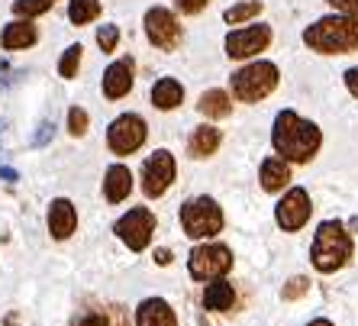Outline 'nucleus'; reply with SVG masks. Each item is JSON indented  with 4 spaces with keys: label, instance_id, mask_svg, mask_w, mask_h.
Here are the masks:
<instances>
[{
    "label": "nucleus",
    "instance_id": "f257e3e1",
    "mask_svg": "<svg viewBox=\"0 0 358 326\" xmlns=\"http://www.w3.org/2000/svg\"><path fill=\"white\" fill-rule=\"evenodd\" d=\"M271 146L281 155L284 162H310L323 146V133H320L317 123L303 120L294 110H281L275 117V126H271Z\"/></svg>",
    "mask_w": 358,
    "mask_h": 326
},
{
    "label": "nucleus",
    "instance_id": "f03ea898",
    "mask_svg": "<svg viewBox=\"0 0 358 326\" xmlns=\"http://www.w3.org/2000/svg\"><path fill=\"white\" fill-rule=\"evenodd\" d=\"M303 42L320 55H345L358 49V17L333 13L303 29Z\"/></svg>",
    "mask_w": 358,
    "mask_h": 326
},
{
    "label": "nucleus",
    "instance_id": "7ed1b4c3",
    "mask_svg": "<svg viewBox=\"0 0 358 326\" xmlns=\"http://www.w3.org/2000/svg\"><path fill=\"white\" fill-rule=\"evenodd\" d=\"M352 259V236L345 233V226L339 220H326L317 226V236H313V246H310V262L317 271L329 275V271H339L345 262Z\"/></svg>",
    "mask_w": 358,
    "mask_h": 326
},
{
    "label": "nucleus",
    "instance_id": "20e7f679",
    "mask_svg": "<svg viewBox=\"0 0 358 326\" xmlns=\"http://www.w3.org/2000/svg\"><path fill=\"white\" fill-rule=\"evenodd\" d=\"M278 81H281L278 65H275V62H262V59L259 62H249V65L239 68V71H233V78H229L236 101H242V104L265 101L268 94L278 87Z\"/></svg>",
    "mask_w": 358,
    "mask_h": 326
},
{
    "label": "nucleus",
    "instance_id": "39448f33",
    "mask_svg": "<svg viewBox=\"0 0 358 326\" xmlns=\"http://www.w3.org/2000/svg\"><path fill=\"white\" fill-rule=\"evenodd\" d=\"M181 226L191 239H210L223 229V210L213 197H194L181 207Z\"/></svg>",
    "mask_w": 358,
    "mask_h": 326
},
{
    "label": "nucleus",
    "instance_id": "423d86ee",
    "mask_svg": "<svg viewBox=\"0 0 358 326\" xmlns=\"http://www.w3.org/2000/svg\"><path fill=\"white\" fill-rule=\"evenodd\" d=\"M145 136H149V126L139 113H123L110 123L107 129V146L110 152H117V155H133L136 149H142L145 143Z\"/></svg>",
    "mask_w": 358,
    "mask_h": 326
},
{
    "label": "nucleus",
    "instance_id": "0eeeda50",
    "mask_svg": "<svg viewBox=\"0 0 358 326\" xmlns=\"http://www.w3.org/2000/svg\"><path fill=\"white\" fill-rule=\"evenodd\" d=\"M229 268H233V252L220 243L197 246V249L191 252V259H187V271H191V278H197V281H213V278L226 275Z\"/></svg>",
    "mask_w": 358,
    "mask_h": 326
},
{
    "label": "nucleus",
    "instance_id": "6e6552de",
    "mask_svg": "<svg viewBox=\"0 0 358 326\" xmlns=\"http://www.w3.org/2000/svg\"><path fill=\"white\" fill-rule=\"evenodd\" d=\"M268 45H271V26H265V23L242 26V29H233V33L226 36V55L236 62L255 59Z\"/></svg>",
    "mask_w": 358,
    "mask_h": 326
},
{
    "label": "nucleus",
    "instance_id": "1a4fd4ad",
    "mask_svg": "<svg viewBox=\"0 0 358 326\" xmlns=\"http://www.w3.org/2000/svg\"><path fill=\"white\" fill-rule=\"evenodd\" d=\"M145 36H149V42L155 45V49L162 52H175L178 45H181V23L175 20V13L168 7H152L145 10Z\"/></svg>",
    "mask_w": 358,
    "mask_h": 326
},
{
    "label": "nucleus",
    "instance_id": "9d476101",
    "mask_svg": "<svg viewBox=\"0 0 358 326\" xmlns=\"http://www.w3.org/2000/svg\"><path fill=\"white\" fill-rule=\"evenodd\" d=\"M113 233H117L133 252H142L145 246L152 243V233H155V217H152V210H145V207H133L129 213H123V217L117 220Z\"/></svg>",
    "mask_w": 358,
    "mask_h": 326
},
{
    "label": "nucleus",
    "instance_id": "9b49d317",
    "mask_svg": "<svg viewBox=\"0 0 358 326\" xmlns=\"http://www.w3.org/2000/svg\"><path fill=\"white\" fill-rule=\"evenodd\" d=\"M175 155L168 149H159L152 152L149 159H145V165H142V191H145V197H162V194L171 187V181H175Z\"/></svg>",
    "mask_w": 358,
    "mask_h": 326
},
{
    "label": "nucleus",
    "instance_id": "f8f14e48",
    "mask_svg": "<svg viewBox=\"0 0 358 326\" xmlns=\"http://www.w3.org/2000/svg\"><path fill=\"white\" fill-rule=\"evenodd\" d=\"M71 326H133V323H129L126 307H120V304L87 301V304H81V310L71 317Z\"/></svg>",
    "mask_w": 358,
    "mask_h": 326
},
{
    "label": "nucleus",
    "instance_id": "ddd939ff",
    "mask_svg": "<svg viewBox=\"0 0 358 326\" xmlns=\"http://www.w3.org/2000/svg\"><path fill=\"white\" fill-rule=\"evenodd\" d=\"M310 194L303 191V187H291V191L281 197V204L275 207V220L281 229H287V233H297L300 226L310 220Z\"/></svg>",
    "mask_w": 358,
    "mask_h": 326
},
{
    "label": "nucleus",
    "instance_id": "4468645a",
    "mask_svg": "<svg viewBox=\"0 0 358 326\" xmlns=\"http://www.w3.org/2000/svg\"><path fill=\"white\" fill-rule=\"evenodd\" d=\"M133 75H136L133 59H117L107 71H103V97H107V101L126 97V94L133 91V81H136Z\"/></svg>",
    "mask_w": 358,
    "mask_h": 326
},
{
    "label": "nucleus",
    "instance_id": "2eb2a0df",
    "mask_svg": "<svg viewBox=\"0 0 358 326\" xmlns=\"http://www.w3.org/2000/svg\"><path fill=\"white\" fill-rule=\"evenodd\" d=\"M75 226H78V210L68 197H59V201L49 204V233L55 239H68L75 233Z\"/></svg>",
    "mask_w": 358,
    "mask_h": 326
},
{
    "label": "nucleus",
    "instance_id": "dca6fc26",
    "mask_svg": "<svg viewBox=\"0 0 358 326\" xmlns=\"http://www.w3.org/2000/svg\"><path fill=\"white\" fill-rule=\"evenodd\" d=\"M136 326H178V317H175V310L168 307V301L149 297V301H142L139 310H136Z\"/></svg>",
    "mask_w": 358,
    "mask_h": 326
},
{
    "label": "nucleus",
    "instance_id": "f3484780",
    "mask_svg": "<svg viewBox=\"0 0 358 326\" xmlns=\"http://www.w3.org/2000/svg\"><path fill=\"white\" fill-rule=\"evenodd\" d=\"M36 39H39V33H36V26L29 23L26 17L13 20V23L3 26V33H0V45L7 52L13 49H29V45H36Z\"/></svg>",
    "mask_w": 358,
    "mask_h": 326
},
{
    "label": "nucleus",
    "instance_id": "a211bd4d",
    "mask_svg": "<svg viewBox=\"0 0 358 326\" xmlns=\"http://www.w3.org/2000/svg\"><path fill=\"white\" fill-rule=\"evenodd\" d=\"M129 191H133V171L126 165H110L107 178H103V194H107V201L120 204L129 197Z\"/></svg>",
    "mask_w": 358,
    "mask_h": 326
},
{
    "label": "nucleus",
    "instance_id": "6ab92c4d",
    "mask_svg": "<svg viewBox=\"0 0 358 326\" xmlns=\"http://www.w3.org/2000/svg\"><path fill=\"white\" fill-rule=\"evenodd\" d=\"M220 143H223V136H220L217 126H197V129L191 133L187 149H191L194 159H210V155L220 149Z\"/></svg>",
    "mask_w": 358,
    "mask_h": 326
},
{
    "label": "nucleus",
    "instance_id": "aec40b11",
    "mask_svg": "<svg viewBox=\"0 0 358 326\" xmlns=\"http://www.w3.org/2000/svg\"><path fill=\"white\" fill-rule=\"evenodd\" d=\"M184 101V87L181 81H175V78H162V81L152 84V104L159 110H175L181 107Z\"/></svg>",
    "mask_w": 358,
    "mask_h": 326
},
{
    "label": "nucleus",
    "instance_id": "412c9836",
    "mask_svg": "<svg viewBox=\"0 0 358 326\" xmlns=\"http://www.w3.org/2000/svg\"><path fill=\"white\" fill-rule=\"evenodd\" d=\"M287 181H291V165L284 159H265L262 162V187L265 191H281V187H287Z\"/></svg>",
    "mask_w": 358,
    "mask_h": 326
},
{
    "label": "nucleus",
    "instance_id": "4be33fe9",
    "mask_svg": "<svg viewBox=\"0 0 358 326\" xmlns=\"http://www.w3.org/2000/svg\"><path fill=\"white\" fill-rule=\"evenodd\" d=\"M197 110L210 120H223V117L233 113V101H229V94L226 91H203L200 94V101H197Z\"/></svg>",
    "mask_w": 358,
    "mask_h": 326
},
{
    "label": "nucleus",
    "instance_id": "5701e85b",
    "mask_svg": "<svg viewBox=\"0 0 358 326\" xmlns=\"http://www.w3.org/2000/svg\"><path fill=\"white\" fill-rule=\"evenodd\" d=\"M233 304H236V291H233V285L229 281H213V285H207V291H203V307L207 310H233Z\"/></svg>",
    "mask_w": 358,
    "mask_h": 326
},
{
    "label": "nucleus",
    "instance_id": "b1692460",
    "mask_svg": "<svg viewBox=\"0 0 358 326\" xmlns=\"http://www.w3.org/2000/svg\"><path fill=\"white\" fill-rule=\"evenodd\" d=\"M100 17V0H68V20L75 26L94 23Z\"/></svg>",
    "mask_w": 358,
    "mask_h": 326
},
{
    "label": "nucleus",
    "instance_id": "393cba45",
    "mask_svg": "<svg viewBox=\"0 0 358 326\" xmlns=\"http://www.w3.org/2000/svg\"><path fill=\"white\" fill-rule=\"evenodd\" d=\"M262 13V0H242V3H236V7H229L223 13V20L229 26H242L249 23V20H255Z\"/></svg>",
    "mask_w": 358,
    "mask_h": 326
},
{
    "label": "nucleus",
    "instance_id": "a878e982",
    "mask_svg": "<svg viewBox=\"0 0 358 326\" xmlns=\"http://www.w3.org/2000/svg\"><path fill=\"white\" fill-rule=\"evenodd\" d=\"M55 7V0H13V13L17 17H42V13H49V10Z\"/></svg>",
    "mask_w": 358,
    "mask_h": 326
},
{
    "label": "nucleus",
    "instance_id": "bb28decb",
    "mask_svg": "<svg viewBox=\"0 0 358 326\" xmlns=\"http://www.w3.org/2000/svg\"><path fill=\"white\" fill-rule=\"evenodd\" d=\"M81 45H68L65 49V55H62V62H59V75L62 78H75L78 75V68H81Z\"/></svg>",
    "mask_w": 358,
    "mask_h": 326
},
{
    "label": "nucleus",
    "instance_id": "cd10ccee",
    "mask_svg": "<svg viewBox=\"0 0 358 326\" xmlns=\"http://www.w3.org/2000/svg\"><path fill=\"white\" fill-rule=\"evenodd\" d=\"M117 42H120V29H117V26L103 23V26L97 29V45H100V52H113V49H117Z\"/></svg>",
    "mask_w": 358,
    "mask_h": 326
},
{
    "label": "nucleus",
    "instance_id": "c85d7f7f",
    "mask_svg": "<svg viewBox=\"0 0 358 326\" xmlns=\"http://www.w3.org/2000/svg\"><path fill=\"white\" fill-rule=\"evenodd\" d=\"M307 291H310V281L303 275H297V278H291V281L284 285L281 297H284V301H297V297H303Z\"/></svg>",
    "mask_w": 358,
    "mask_h": 326
},
{
    "label": "nucleus",
    "instance_id": "c756f323",
    "mask_svg": "<svg viewBox=\"0 0 358 326\" xmlns=\"http://www.w3.org/2000/svg\"><path fill=\"white\" fill-rule=\"evenodd\" d=\"M68 133H71V136H84V133H87V113H84L81 107L68 110Z\"/></svg>",
    "mask_w": 358,
    "mask_h": 326
},
{
    "label": "nucleus",
    "instance_id": "7c9ffc66",
    "mask_svg": "<svg viewBox=\"0 0 358 326\" xmlns=\"http://www.w3.org/2000/svg\"><path fill=\"white\" fill-rule=\"evenodd\" d=\"M178 13H184V17H197L200 10L210 7V0H175Z\"/></svg>",
    "mask_w": 358,
    "mask_h": 326
},
{
    "label": "nucleus",
    "instance_id": "2f4dec72",
    "mask_svg": "<svg viewBox=\"0 0 358 326\" xmlns=\"http://www.w3.org/2000/svg\"><path fill=\"white\" fill-rule=\"evenodd\" d=\"M52 133H55V126H52V120H42L39 129H36V136H33V146H36V149H42V146L49 143Z\"/></svg>",
    "mask_w": 358,
    "mask_h": 326
},
{
    "label": "nucleus",
    "instance_id": "473e14b6",
    "mask_svg": "<svg viewBox=\"0 0 358 326\" xmlns=\"http://www.w3.org/2000/svg\"><path fill=\"white\" fill-rule=\"evenodd\" d=\"M336 13H349V17H358V0H326Z\"/></svg>",
    "mask_w": 358,
    "mask_h": 326
},
{
    "label": "nucleus",
    "instance_id": "72a5a7b5",
    "mask_svg": "<svg viewBox=\"0 0 358 326\" xmlns=\"http://www.w3.org/2000/svg\"><path fill=\"white\" fill-rule=\"evenodd\" d=\"M3 326H33V323L26 320L23 310H10L7 317H3Z\"/></svg>",
    "mask_w": 358,
    "mask_h": 326
},
{
    "label": "nucleus",
    "instance_id": "f704fd0d",
    "mask_svg": "<svg viewBox=\"0 0 358 326\" xmlns=\"http://www.w3.org/2000/svg\"><path fill=\"white\" fill-rule=\"evenodd\" d=\"M342 78H345V87H349L352 97H358V68H349Z\"/></svg>",
    "mask_w": 358,
    "mask_h": 326
},
{
    "label": "nucleus",
    "instance_id": "c9c22d12",
    "mask_svg": "<svg viewBox=\"0 0 358 326\" xmlns=\"http://www.w3.org/2000/svg\"><path fill=\"white\" fill-rule=\"evenodd\" d=\"M0 178H3V181H10V184H17V181H20V171H17V168L0 165Z\"/></svg>",
    "mask_w": 358,
    "mask_h": 326
},
{
    "label": "nucleus",
    "instance_id": "e433bc0d",
    "mask_svg": "<svg viewBox=\"0 0 358 326\" xmlns=\"http://www.w3.org/2000/svg\"><path fill=\"white\" fill-rule=\"evenodd\" d=\"M155 262H159V265H171V252L159 249V252H155Z\"/></svg>",
    "mask_w": 358,
    "mask_h": 326
},
{
    "label": "nucleus",
    "instance_id": "4c0bfd02",
    "mask_svg": "<svg viewBox=\"0 0 358 326\" xmlns=\"http://www.w3.org/2000/svg\"><path fill=\"white\" fill-rule=\"evenodd\" d=\"M307 326H333V323H329V320H323V317H317V320H310Z\"/></svg>",
    "mask_w": 358,
    "mask_h": 326
},
{
    "label": "nucleus",
    "instance_id": "58836bf2",
    "mask_svg": "<svg viewBox=\"0 0 358 326\" xmlns=\"http://www.w3.org/2000/svg\"><path fill=\"white\" fill-rule=\"evenodd\" d=\"M0 129H3V123H0Z\"/></svg>",
    "mask_w": 358,
    "mask_h": 326
}]
</instances>
